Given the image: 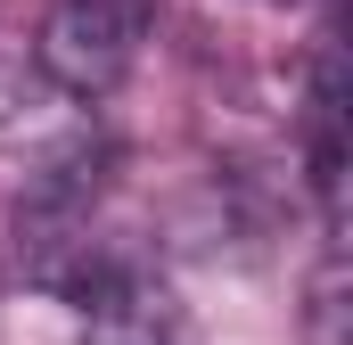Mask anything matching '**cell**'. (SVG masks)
Returning a JSON list of instances; mask_svg holds the SVG:
<instances>
[{
	"label": "cell",
	"instance_id": "cell-1",
	"mask_svg": "<svg viewBox=\"0 0 353 345\" xmlns=\"http://www.w3.org/2000/svg\"><path fill=\"white\" fill-rule=\"evenodd\" d=\"M148 0H58L33 33V75L58 99H107L140 66Z\"/></svg>",
	"mask_w": 353,
	"mask_h": 345
},
{
	"label": "cell",
	"instance_id": "cell-2",
	"mask_svg": "<svg viewBox=\"0 0 353 345\" xmlns=\"http://www.w3.org/2000/svg\"><path fill=\"white\" fill-rule=\"evenodd\" d=\"M304 321H312V345H345V337H337V321H345V263H337V255L321 263V279H312V313H304Z\"/></svg>",
	"mask_w": 353,
	"mask_h": 345
}]
</instances>
